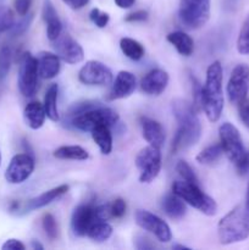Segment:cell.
Listing matches in <instances>:
<instances>
[{"label":"cell","instance_id":"6da1fadb","mask_svg":"<svg viewBox=\"0 0 249 250\" xmlns=\"http://www.w3.org/2000/svg\"><path fill=\"white\" fill-rule=\"evenodd\" d=\"M172 112L177 121V131L172 141V154L190 148L199 142L202 136L198 111L189 102L175 99L172 102Z\"/></svg>","mask_w":249,"mask_h":250},{"label":"cell","instance_id":"7a4b0ae2","mask_svg":"<svg viewBox=\"0 0 249 250\" xmlns=\"http://www.w3.org/2000/svg\"><path fill=\"white\" fill-rule=\"evenodd\" d=\"M224 70L220 61L210 63L203 87V111L210 122L219 121L224 111Z\"/></svg>","mask_w":249,"mask_h":250},{"label":"cell","instance_id":"3957f363","mask_svg":"<svg viewBox=\"0 0 249 250\" xmlns=\"http://www.w3.org/2000/svg\"><path fill=\"white\" fill-rule=\"evenodd\" d=\"M217 236L224 246L246 241L249 237V212L242 205H237L225 215L217 225Z\"/></svg>","mask_w":249,"mask_h":250},{"label":"cell","instance_id":"277c9868","mask_svg":"<svg viewBox=\"0 0 249 250\" xmlns=\"http://www.w3.org/2000/svg\"><path fill=\"white\" fill-rule=\"evenodd\" d=\"M119 114L115 110L99 104L97 106L90 107V109L75 115L66 122H67L68 127H73V128L80 129V131L90 132L93 128L102 126V125L112 128L119 124Z\"/></svg>","mask_w":249,"mask_h":250},{"label":"cell","instance_id":"5b68a950","mask_svg":"<svg viewBox=\"0 0 249 250\" xmlns=\"http://www.w3.org/2000/svg\"><path fill=\"white\" fill-rule=\"evenodd\" d=\"M172 192L181 198L183 202L189 204L194 209L199 210L207 216H214L217 212V204L211 197L205 194L200 186L187 181H176L172 185Z\"/></svg>","mask_w":249,"mask_h":250},{"label":"cell","instance_id":"8992f818","mask_svg":"<svg viewBox=\"0 0 249 250\" xmlns=\"http://www.w3.org/2000/svg\"><path fill=\"white\" fill-rule=\"evenodd\" d=\"M178 15L185 27L200 28L209 21L210 0H180Z\"/></svg>","mask_w":249,"mask_h":250},{"label":"cell","instance_id":"52a82bcc","mask_svg":"<svg viewBox=\"0 0 249 250\" xmlns=\"http://www.w3.org/2000/svg\"><path fill=\"white\" fill-rule=\"evenodd\" d=\"M219 136L220 144L225 155L234 165H239L246 156L247 151L238 129L229 122H225L220 126Z\"/></svg>","mask_w":249,"mask_h":250},{"label":"cell","instance_id":"ba28073f","mask_svg":"<svg viewBox=\"0 0 249 250\" xmlns=\"http://www.w3.org/2000/svg\"><path fill=\"white\" fill-rule=\"evenodd\" d=\"M38 61L31 53H23L19 66V84L20 93L26 98H32L38 90Z\"/></svg>","mask_w":249,"mask_h":250},{"label":"cell","instance_id":"9c48e42d","mask_svg":"<svg viewBox=\"0 0 249 250\" xmlns=\"http://www.w3.org/2000/svg\"><path fill=\"white\" fill-rule=\"evenodd\" d=\"M141 183H150L159 176L161 170L160 148L148 146L142 149L136 158Z\"/></svg>","mask_w":249,"mask_h":250},{"label":"cell","instance_id":"30bf717a","mask_svg":"<svg viewBox=\"0 0 249 250\" xmlns=\"http://www.w3.org/2000/svg\"><path fill=\"white\" fill-rule=\"evenodd\" d=\"M249 93V66L239 63L232 70L227 83V97L229 103L239 105L247 99Z\"/></svg>","mask_w":249,"mask_h":250},{"label":"cell","instance_id":"8fae6325","mask_svg":"<svg viewBox=\"0 0 249 250\" xmlns=\"http://www.w3.org/2000/svg\"><path fill=\"white\" fill-rule=\"evenodd\" d=\"M134 220L142 229L154 234L163 243H167L172 239L170 226L153 212L146 210H137L134 212Z\"/></svg>","mask_w":249,"mask_h":250},{"label":"cell","instance_id":"7c38bea8","mask_svg":"<svg viewBox=\"0 0 249 250\" xmlns=\"http://www.w3.org/2000/svg\"><path fill=\"white\" fill-rule=\"evenodd\" d=\"M34 171V159L31 154H17L10 160L5 171V180L10 185H20L28 180Z\"/></svg>","mask_w":249,"mask_h":250},{"label":"cell","instance_id":"4fadbf2b","mask_svg":"<svg viewBox=\"0 0 249 250\" xmlns=\"http://www.w3.org/2000/svg\"><path fill=\"white\" fill-rule=\"evenodd\" d=\"M78 80L85 85H107L112 82V72L100 61L90 60L80 70Z\"/></svg>","mask_w":249,"mask_h":250},{"label":"cell","instance_id":"5bb4252c","mask_svg":"<svg viewBox=\"0 0 249 250\" xmlns=\"http://www.w3.org/2000/svg\"><path fill=\"white\" fill-rule=\"evenodd\" d=\"M54 49L59 58L70 65H76L83 61L84 59V51L81 44L76 42L70 34L61 33L58 39L53 42Z\"/></svg>","mask_w":249,"mask_h":250},{"label":"cell","instance_id":"9a60e30c","mask_svg":"<svg viewBox=\"0 0 249 250\" xmlns=\"http://www.w3.org/2000/svg\"><path fill=\"white\" fill-rule=\"evenodd\" d=\"M95 207L93 204H81L73 210L71 217V229L77 237H83L87 234L89 227L97 221Z\"/></svg>","mask_w":249,"mask_h":250},{"label":"cell","instance_id":"2e32d148","mask_svg":"<svg viewBox=\"0 0 249 250\" xmlns=\"http://www.w3.org/2000/svg\"><path fill=\"white\" fill-rule=\"evenodd\" d=\"M137 82L133 73L129 71H120L107 94V100H117L128 98L136 90Z\"/></svg>","mask_w":249,"mask_h":250},{"label":"cell","instance_id":"e0dca14e","mask_svg":"<svg viewBox=\"0 0 249 250\" xmlns=\"http://www.w3.org/2000/svg\"><path fill=\"white\" fill-rule=\"evenodd\" d=\"M168 84V75L161 68L151 70L142 78L141 88L148 95H160Z\"/></svg>","mask_w":249,"mask_h":250},{"label":"cell","instance_id":"ac0fdd59","mask_svg":"<svg viewBox=\"0 0 249 250\" xmlns=\"http://www.w3.org/2000/svg\"><path fill=\"white\" fill-rule=\"evenodd\" d=\"M39 77L43 80H53L59 75L61 68L60 58L58 54L50 51H41L37 56Z\"/></svg>","mask_w":249,"mask_h":250},{"label":"cell","instance_id":"d6986e66","mask_svg":"<svg viewBox=\"0 0 249 250\" xmlns=\"http://www.w3.org/2000/svg\"><path fill=\"white\" fill-rule=\"evenodd\" d=\"M142 133L144 139L149 143V146L161 148L165 143V132L163 126L158 121L149 117H142L141 119Z\"/></svg>","mask_w":249,"mask_h":250},{"label":"cell","instance_id":"ffe728a7","mask_svg":"<svg viewBox=\"0 0 249 250\" xmlns=\"http://www.w3.org/2000/svg\"><path fill=\"white\" fill-rule=\"evenodd\" d=\"M43 20L46 24V36L50 42H54L62 33V23L58 16L55 7L51 0H44L43 4Z\"/></svg>","mask_w":249,"mask_h":250},{"label":"cell","instance_id":"44dd1931","mask_svg":"<svg viewBox=\"0 0 249 250\" xmlns=\"http://www.w3.org/2000/svg\"><path fill=\"white\" fill-rule=\"evenodd\" d=\"M68 192V186L67 185H61L59 187L53 188L50 190H46V192L42 193L38 197L33 198V199L28 200L26 203V207H24V210L26 211H32V210L41 209V208L46 207L50 203H53L54 200L59 199L60 197L65 195L66 193Z\"/></svg>","mask_w":249,"mask_h":250},{"label":"cell","instance_id":"7402d4cb","mask_svg":"<svg viewBox=\"0 0 249 250\" xmlns=\"http://www.w3.org/2000/svg\"><path fill=\"white\" fill-rule=\"evenodd\" d=\"M45 110L43 104L39 102H31L26 105L23 110V119L27 126L32 129H39L45 121Z\"/></svg>","mask_w":249,"mask_h":250},{"label":"cell","instance_id":"603a6c76","mask_svg":"<svg viewBox=\"0 0 249 250\" xmlns=\"http://www.w3.org/2000/svg\"><path fill=\"white\" fill-rule=\"evenodd\" d=\"M167 42L172 44L176 48V50L183 56H190L194 51V42L193 39L188 36L187 33L182 31H175L171 32L166 37Z\"/></svg>","mask_w":249,"mask_h":250},{"label":"cell","instance_id":"cb8c5ba5","mask_svg":"<svg viewBox=\"0 0 249 250\" xmlns=\"http://www.w3.org/2000/svg\"><path fill=\"white\" fill-rule=\"evenodd\" d=\"M110 129L111 128L109 126L102 125L90 131L93 141L95 142L103 155H109L112 150V134Z\"/></svg>","mask_w":249,"mask_h":250},{"label":"cell","instance_id":"d4e9b609","mask_svg":"<svg viewBox=\"0 0 249 250\" xmlns=\"http://www.w3.org/2000/svg\"><path fill=\"white\" fill-rule=\"evenodd\" d=\"M163 209L165 214L173 220L182 219L187 211L183 200L173 192L165 195L163 200Z\"/></svg>","mask_w":249,"mask_h":250},{"label":"cell","instance_id":"484cf974","mask_svg":"<svg viewBox=\"0 0 249 250\" xmlns=\"http://www.w3.org/2000/svg\"><path fill=\"white\" fill-rule=\"evenodd\" d=\"M58 94L59 87L56 83L49 85L46 89L45 97H44V110H45L46 117L51 121H59V110H58Z\"/></svg>","mask_w":249,"mask_h":250},{"label":"cell","instance_id":"4316f807","mask_svg":"<svg viewBox=\"0 0 249 250\" xmlns=\"http://www.w3.org/2000/svg\"><path fill=\"white\" fill-rule=\"evenodd\" d=\"M54 158L60 160H78L83 161L89 158V154L85 149L80 146H62L53 153Z\"/></svg>","mask_w":249,"mask_h":250},{"label":"cell","instance_id":"83f0119b","mask_svg":"<svg viewBox=\"0 0 249 250\" xmlns=\"http://www.w3.org/2000/svg\"><path fill=\"white\" fill-rule=\"evenodd\" d=\"M112 234V227L111 225L107 224L104 220H97L92 226L89 227L87 232V236L89 237L92 241L98 242V243H103V242L107 241Z\"/></svg>","mask_w":249,"mask_h":250},{"label":"cell","instance_id":"f1b7e54d","mask_svg":"<svg viewBox=\"0 0 249 250\" xmlns=\"http://www.w3.org/2000/svg\"><path fill=\"white\" fill-rule=\"evenodd\" d=\"M120 48L127 58L133 61L141 60L144 56L143 45L132 38H122L120 41Z\"/></svg>","mask_w":249,"mask_h":250},{"label":"cell","instance_id":"f546056e","mask_svg":"<svg viewBox=\"0 0 249 250\" xmlns=\"http://www.w3.org/2000/svg\"><path fill=\"white\" fill-rule=\"evenodd\" d=\"M222 153L224 151H222L221 144H211V146H208L207 148L203 149L195 159L202 165H211L221 158Z\"/></svg>","mask_w":249,"mask_h":250},{"label":"cell","instance_id":"4dcf8cb0","mask_svg":"<svg viewBox=\"0 0 249 250\" xmlns=\"http://www.w3.org/2000/svg\"><path fill=\"white\" fill-rule=\"evenodd\" d=\"M237 50L242 55L249 56V15L244 20L237 39Z\"/></svg>","mask_w":249,"mask_h":250},{"label":"cell","instance_id":"1f68e13d","mask_svg":"<svg viewBox=\"0 0 249 250\" xmlns=\"http://www.w3.org/2000/svg\"><path fill=\"white\" fill-rule=\"evenodd\" d=\"M12 62V51L9 46H2L0 49V81L5 80L9 73Z\"/></svg>","mask_w":249,"mask_h":250},{"label":"cell","instance_id":"d6a6232c","mask_svg":"<svg viewBox=\"0 0 249 250\" xmlns=\"http://www.w3.org/2000/svg\"><path fill=\"white\" fill-rule=\"evenodd\" d=\"M42 226H43L44 232H45L46 237L51 241L58 238L59 236V227L58 222H56L55 217L51 214H45L42 219Z\"/></svg>","mask_w":249,"mask_h":250},{"label":"cell","instance_id":"836d02e7","mask_svg":"<svg viewBox=\"0 0 249 250\" xmlns=\"http://www.w3.org/2000/svg\"><path fill=\"white\" fill-rule=\"evenodd\" d=\"M176 171H177L178 175L181 176V178H182L183 181H187V182L194 183V185L200 186L197 175H195L194 171H193V168L190 167V166L188 165L186 161H183V160L178 161L177 165H176Z\"/></svg>","mask_w":249,"mask_h":250},{"label":"cell","instance_id":"e575fe53","mask_svg":"<svg viewBox=\"0 0 249 250\" xmlns=\"http://www.w3.org/2000/svg\"><path fill=\"white\" fill-rule=\"evenodd\" d=\"M190 83H192V92H193V103L192 105L198 112L203 110V85L200 84L199 81L193 75L189 76Z\"/></svg>","mask_w":249,"mask_h":250},{"label":"cell","instance_id":"d590c367","mask_svg":"<svg viewBox=\"0 0 249 250\" xmlns=\"http://www.w3.org/2000/svg\"><path fill=\"white\" fill-rule=\"evenodd\" d=\"M32 21H33V14H27L24 16H22V19L20 21L15 22L12 28L10 29V33L14 37H19L21 34H23L27 29L31 26Z\"/></svg>","mask_w":249,"mask_h":250},{"label":"cell","instance_id":"8d00e7d4","mask_svg":"<svg viewBox=\"0 0 249 250\" xmlns=\"http://www.w3.org/2000/svg\"><path fill=\"white\" fill-rule=\"evenodd\" d=\"M15 23L14 14L9 7H1L0 9V33L10 31Z\"/></svg>","mask_w":249,"mask_h":250},{"label":"cell","instance_id":"74e56055","mask_svg":"<svg viewBox=\"0 0 249 250\" xmlns=\"http://www.w3.org/2000/svg\"><path fill=\"white\" fill-rule=\"evenodd\" d=\"M89 19L90 21H92L95 26L99 27V28H104V27H106L110 21L109 14L104 11H100V10L97 9V7L92 9V11L89 12Z\"/></svg>","mask_w":249,"mask_h":250},{"label":"cell","instance_id":"f35d334b","mask_svg":"<svg viewBox=\"0 0 249 250\" xmlns=\"http://www.w3.org/2000/svg\"><path fill=\"white\" fill-rule=\"evenodd\" d=\"M110 208H111V215L112 219H121L124 214H126V202L121 198H117L114 202L110 204Z\"/></svg>","mask_w":249,"mask_h":250},{"label":"cell","instance_id":"ab89813d","mask_svg":"<svg viewBox=\"0 0 249 250\" xmlns=\"http://www.w3.org/2000/svg\"><path fill=\"white\" fill-rule=\"evenodd\" d=\"M134 247L139 250H146V249H154L155 246L150 242V239L146 238L145 236H142V234H137L136 238H134Z\"/></svg>","mask_w":249,"mask_h":250},{"label":"cell","instance_id":"60d3db41","mask_svg":"<svg viewBox=\"0 0 249 250\" xmlns=\"http://www.w3.org/2000/svg\"><path fill=\"white\" fill-rule=\"evenodd\" d=\"M238 111H239V119L244 124V126L249 128V102L244 100L243 103L238 105Z\"/></svg>","mask_w":249,"mask_h":250},{"label":"cell","instance_id":"b9f144b4","mask_svg":"<svg viewBox=\"0 0 249 250\" xmlns=\"http://www.w3.org/2000/svg\"><path fill=\"white\" fill-rule=\"evenodd\" d=\"M31 5L32 0H15V10L21 17L28 14Z\"/></svg>","mask_w":249,"mask_h":250},{"label":"cell","instance_id":"7bdbcfd3","mask_svg":"<svg viewBox=\"0 0 249 250\" xmlns=\"http://www.w3.org/2000/svg\"><path fill=\"white\" fill-rule=\"evenodd\" d=\"M146 19H148V12L144 11V10H138V11L129 14L124 20H126V22H142L145 21Z\"/></svg>","mask_w":249,"mask_h":250},{"label":"cell","instance_id":"ee69618b","mask_svg":"<svg viewBox=\"0 0 249 250\" xmlns=\"http://www.w3.org/2000/svg\"><path fill=\"white\" fill-rule=\"evenodd\" d=\"M1 248L9 249V250H23L26 247H24V244L21 243L19 239L11 238V239H7V241L2 244Z\"/></svg>","mask_w":249,"mask_h":250},{"label":"cell","instance_id":"f6af8a7d","mask_svg":"<svg viewBox=\"0 0 249 250\" xmlns=\"http://www.w3.org/2000/svg\"><path fill=\"white\" fill-rule=\"evenodd\" d=\"M236 167L239 175H247V173H249V151H247L246 156L242 160V163L239 165H237Z\"/></svg>","mask_w":249,"mask_h":250},{"label":"cell","instance_id":"bcb514c9","mask_svg":"<svg viewBox=\"0 0 249 250\" xmlns=\"http://www.w3.org/2000/svg\"><path fill=\"white\" fill-rule=\"evenodd\" d=\"M62 1L72 10H80L84 7L89 2V0H62Z\"/></svg>","mask_w":249,"mask_h":250},{"label":"cell","instance_id":"7dc6e473","mask_svg":"<svg viewBox=\"0 0 249 250\" xmlns=\"http://www.w3.org/2000/svg\"><path fill=\"white\" fill-rule=\"evenodd\" d=\"M136 2V0H115V4L120 7V9H129Z\"/></svg>","mask_w":249,"mask_h":250},{"label":"cell","instance_id":"c3c4849f","mask_svg":"<svg viewBox=\"0 0 249 250\" xmlns=\"http://www.w3.org/2000/svg\"><path fill=\"white\" fill-rule=\"evenodd\" d=\"M244 208H246L247 211L249 212V183L248 187H247V195H246V204H244Z\"/></svg>","mask_w":249,"mask_h":250},{"label":"cell","instance_id":"681fc988","mask_svg":"<svg viewBox=\"0 0 249 250\" xmlns=\"http://www.w3.org/2000/svg\"><path fill=\"white\" fill-rule=\"evenodd\" d=\"M31 247H32V248H33V249H39V250L43 249V246H42L41 243H38V242H36V241L32 242Z\"/></svg>","mask_w":249,"mask_h":250},{"label":"cell","instance_id":"f907efd6","mask_svg":"<svg viewBox=\"0 0 249 250\" xmlns=\"http://www.w3.org/2000/svg\"><path fill=\"white\" fill-rule=\"evenodd\" d=\"M173 249H189V248L186 246H181V244H176V246H173Z\"/></svg>","mask_w":249,"mask_h":250},{"label":"cell","instance_id":"816d5d0a","mask_svg":"<svg viewBox=\"0 0 249 250\" xmlns=\"http://www.w3.org/2000/svg\"><path fill=\"white\" fill-rule=\"evenodd\" d=\"M0 165H1V154H0Z\"/></svg>","mask_w":249,"mask_h":250}]
</instances>
